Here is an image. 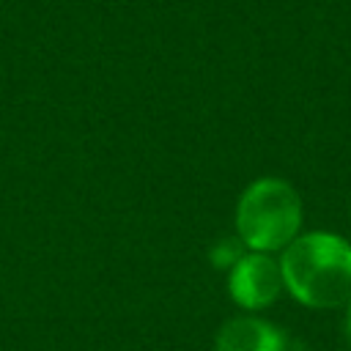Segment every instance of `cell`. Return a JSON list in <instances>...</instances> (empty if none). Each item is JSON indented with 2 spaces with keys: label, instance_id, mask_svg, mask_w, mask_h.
Masks as SVG:
<instances>
[{
  "label": "cell",
  "instance_id": "cell-4",
  "mask_svg": "<svg viewBox=\"0 0 351 351\" xmlns=\"http://www.w3.org/2000/svg\"><path fill=\"white\" fill-rule=\"evenodd\" d=\"M217 351H285L282 332L255 315H239L222 324L217 332Z\"/></svg>",
  "mask_w": 351,
  "mask_h": 351
},
{
  "label": "cell",
  "instance_id": "cell-6",
  "mask_svg": "<svg viewBox=\"0 0 351 351\" xmlns=\"http://www.w3.org/2000/svg\"><path fill=\"white\" fill-rule=\"evenodd\" d=\"M346 329H348V340H351V304H348V318H346Z\"/></svg>",
  "mask_w": 351,
  "mask_h": 351
},
{
  "label": "cell",
  "instance_id": "cell-3",
  "mask_svg": "<svg viewBox=\"0 0 351 351\" xmlns=\"http://www.w3.org/2000/svg\"><path fill=\"white\" fill-rule=\"evenodd\" d=\"M282 271L280 261L269 252H247L241 255L228 274V291L239 307L261 310L269 307L282 291Z\"/></svg>",
  "mask_w": 351,
  "mask_h": 351
},
{
  "label": "cell",
  "instance_id": "cell-5",
  "mask_svg": "<svg viewBox=\"0 0 351 351\" xmlns=\"http://www.w3.org/2000/svg\"><path fill=\"white\" fill-rule=\"evenodd\" d=\"M239 244H241V241H236V239H222L219 244H214V250H211V263H214L217 269L233 266V263L244 255Z\"/></svg>",
  "mask_w": 351,
  "mask_h": 351
},
{
  "label": "cell",
  "instance_id": "cell-2",
  "mask_svg": "<svg viewBox=\"0 0 351 351\" xmlns=\"http://www.w3.org/2000/svg\"><path fill=\"white\" fill-rule=\"evenodd\" d=\"M302 228V200L296 189L282 178L252 181L236 206L239 241L250 252L285 250Z\"/></svg>",
  "mask_w": 351,
  "mask_h": 351
},
{
  "label": "cell",
  "instance_id": "cell-1",
  "mask_svg": "<svg viewBox=\"0 0 351 351\" xmlns=\"http://www.w3.org/2000/svg\"><path fill=\"white\" fill-rule=\"evenodd\" d=\"M288 293L318 310L351 304V244L335 233L296 236L280 258Z\"/></svg>",
  "mask_w": 351,
  "mask_h": 351
}]
</instances>
